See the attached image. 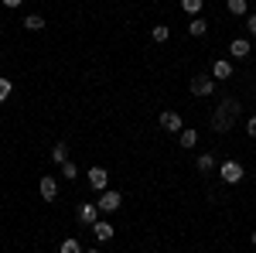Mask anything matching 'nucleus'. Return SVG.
<instances>
[{"label": "nucleus", "instance_id": "5701e85b", "mask_svg": "<svg viewBox=\"0 0 256 253\" xmlns=\"http://www.w3.org/2000/svg\"><path fill=\"white\" fill-rule=\"evenodd\" d=\"M246 134H250V137H256V117H250V120H246Z\"/></svg>", "mask_w": 256, "mask_h": 253}, {"label": "nucleus", "instance_id": "20e7f679", "mask_svg": "<svg viewBox=\"0 0 256 253\" xmlns=\"http://www.w3.org/2000/svg\"><path fill=\"white\" fill-rule=\"evenodd\" d=\"M79 222H82V226H96V222H99V205L82 202V205H79Z\"/></svg>", "mask_w": 256, "mask_h": 253}, {"label": "nucleus", "instance_id": "dca6fc26", "mask_svg": "<svg viewBox=\"0 0 256 253\" xmlns=\"http://www.w3.org/2000/svg\"><path fill=\"white\" fill-rule=\"evenodd\" d=\"M216 168V157L212 154H198V171H212Z\"/></svg>", "mask_w": 256, "mask_h": 253}, {"label": "nucleus", "instance_id": "1a4fd4ad", "mask_svg": "<svg viewBox=\"0 0 256 253\" xmlns=\"http://www.w3.org/2000/svg\"><path fill=\"white\" fill-rule=\"evenodd\" d=\"M212 79H216V82H226V79H232V65H229L226 59H218L216 65H212Z\"/></svg>", "mask_w": 256, "mask_h": 253}, {"label": "nucleus", "instance_id": "9b49d317", "mask_svg": "<svg viewBox=\"0 0 256 253\" xmlns=\"http://www.w3.org/2000/svg\"><path fill=\"white\" fill-rule=\"evenodd\" d=\"M229 52H232L236 59H246V55H250V41H246V38H236L232 45H229Z\"/></svg>", "mask_w": 256, "mask_h": 253}, {"label": "nucleus", "instance_id": "2eb2a0df", "mask_svg": "<svg viewBox=\"0 0 256 253\" xmlns=\"http://www.w3.org/2000/svg\"><path fill=\"white\" fill-rule=\"evenodd\" d=\"M62 253H86L79 246V239H72V236H68V239H62Z\"/></svg>", "mask_w": 256, "mask_h": 253}, {"label": "nucleus", "instance_id": "412c9836", "mask_svg": "<svg viewBox=\"0 0 256 253\" xmlns=\"http://www.w3.org/2000/svg\"><path fill=\"white\" fill-rule=\"evenodd\" d=\"M229 11L242 18V14H246V0H229Z\"/></svg>", "mask_w": 256, "mask_h": 253}, {"label": "nucleus", "instance_id": "9d476101", "mask_svg": "<svg viewBox=\"0 0 256 253\" xmlns=\"http://www.w3.org/2000/svg\"><path fill=\"white\" fill-rule=\"evenodd\" d=\"M92 233H96V239H99V243H106V239H113V226L99 219L96 226H92Z\"/></svg>", "mask_w": 256, "mask_h": 253}, {"label": "nucleus", "instance_id": "423d86ee", "mask_svg": "<svg viewBox=\"0 0 256 253\" xmlns=\"http://www.w3.org/2000/svg\"><path fill=\"white\" fill-rule=\"evenodd\" d=\"M38 192H41V198H44V202H55V195H58V181L44 175V178L38 181Z\"/></svg>", "mask_w": 256, "mask_h": 253}, {"label": "nucleus", "instance_id": "0eeeda50", "mask_svg": "<svg viewBox=\"0 0 256 253\" xmlns=\"http://www.w3.org/2000/svg\"><path fill=\"white\" fill-rule=\"evenodd\" d=\"M160 127H164V130H171V134H181V127H184V123H181V117H178V113L164 110V113H160Z\"/></svg>", "mask_w": 256, "mask_h": 253}, {"label": "nucleus", "instance_id": "aec40b11", "mask_svg": "<svg viewBox=\"0 0 256 253\" xmlns=\"http://www.w3.org/2000/svg\"><path fill=\"white\" fill-rule=\"evenodd\" d=\"M10 89H14V86H10V79H4V76H0V103L10 96Z\"/></svg>", "mask_w": 256, "mask_h": 253}, {"label": "nucleus", "instance_id": "6ab92c4d", "mask_svg": "<svg viewBox=\"0 0 256 253\" xmlns=\"http://www.w3.org/2000/svg\"><path fill=\"white\" fill-rule=\"evenodd\" d=\"M62 175L68 178V181H72V178L79 175V168H76V161H65V164H62Z\"/></svg>", "mask_w": 256, "mask_h": 253}, {"label": "nucleus", "instance_id": "a211bd4d", "mask_svg": "<svg viewBox=\"0 0 256 253\" xmlns=\"http://www.w3.org/2000/svg\"><path fill=\"white\" fill-rule=\"evenodd\" d=\"M195 140H198L195 130H181V147H195Z\"/></svg>", "mask_w": 256, "mask_h": 253}, {"label": "nucleus", "instance_id": "a878e982", "mask_svg": "<svg viewBox=\"0 0 256 253\" xmlns=\"http://www.w3.org/2000/svg\"><path fill=\"white\" fill-rule=\"evenodd\" d=\"M250 239H253V246H256V233H253V236H250Z\"/></svg>", "mask_w": 256, "mask_h": 253}, {"label": "nucleus", "instance_id": "39448f33", "mask_svg": "<svg viewBox=\"0 0 256 253\" xmlns=\"http://www.w3.org/2000/svg\"><path fill=\"white\" fill-rule=\"evenodd\" d=\"M99 212H116L120 209V192H110V188H106V192L99 195Z\"/></svg>", "mask_w": 256, "mask_h": 253}, {"label": "nucleus", "instance_id": "7ed1b4c3", "mask_svg": "<svg viewBox=\"0 0 256 253\" xmlns=\"http://www.w3.org/2000/svg\"><path fill=\"white\" fill-rule=\"evenodd\" d=\"M212 89H216V79L212 76H195L192 79V93H195V96H212Z\"/></svg>", "mask_w": 256, "mask_h": 253}, {"label": "nucleus", "instance_id": "f03ea898", "mask_svg": "<svg viewBox=\"0 0 256 253\" xmlns=\"http://www.w3.org/2000/svg\"><path fill=\"white\" fill-rule=\"evenodd\" d=\"M218 175H222V181H229V185H239L246 171H242L239 161H222V164H218Z\"/></svg>", "mask_w": 256, "mask_h": 253}, {"label": "nucleus", "instance_id": "b1692460", "mask_svg": "<svg viewBox=\"0 0 256 253\" xmlns=\"http://www.w3.org/2000/svg\"><path fill=\"white\" fill-rule=\"evenodd\" d=\"M246 31H250V35L256 38V14H253V18H246Z\"/></svg>", "mask_w": 256, "mask_h": 253}, {"label": "nucleus", "instance_id": "f8f14e48", "mask_svg": "<svg viewBox=\"0 0 256 253\" xmlns=\"http://www.w3.org/2000/svg\"><path fill=\"white\" fill-rule=\"evenodd\" d=\"M188 31H192L195 38H202V35L208 31V24H205V18H192V24H188Z\"/></svg>", "mask_w": 256, "mask_h": 253}, {"label": "nucleus", "instance_id": "bb28decb", "mask_svg": "<svg viewBox=\"0 0 256 253\" xmlns=\"http://www.w3.org/2000/svg\"><path fill=\"white\" fill-rule=\"evenodd\" d=\"M86 253H99V250H86Z\"/></svg>", "mask_w": 256, "mask_h": 253}, {"label": "nucleus", "instance_id": "f3484780", "mask_svg": "<svg viewBox=\"0 0 256 253\" xmlns=\"http://www.w3.org/2000/svg\"><path fill=\"white\" fill-rule=\"evenodd\" d=\"M181 11L184 14H202V0H181Z\"/></svg>", "mask_w": 256, "mask_h": 253}, {"label": "nucleus", "instance_id": "ddd939ff", "mask_svg": "<svg viewBox=\"0 0 256 253\" xmlns=\"http://www.w3.org/2000/svg\"><path fill=\"white\" fill-rule=\"evenodd\" d=\"M24 28H28V31H41V28H44V18H41V14H28V18H24Z\"/></svg>", "mask_w": 256, "mask_h": 253}, {"label": "nucleus", "instance_id": "6e6552de", "mask_svg": "<svg viewBox=\"0 0 256 253\" xmlns=\"http://www.w3.org/2000/svg\"><path fill=\"white\" fill-rule=\"evenodd\" d=\"M106 181H110L106 168H89V185H92L96 192H106Z\"/></svg>", "mask_w": 256, "mask_h": 253}, {"label": "nucleus", "instance_id": "4be33fe9", "mask_svg": "<svg viewBox=\"0 0 256 253\" xmlns=\"http://www.w3.org/2000/svg\"><path fill=\"white\" fill-rule=\"evenodd\" d=\"M150 38H154V41H168V28H164V24H158V28L150 31Z\"/></svg>", "mask_w": 256, "mask_h": 253}, {"label": "nucleus", "instance_id": "393cba45", "mask_svg": "<svg viewBox=\"0 0 256 253\" xmlns=\"http://www.w3.org/2000/svg\"><path fill=\"white\" fill-rule=\"evenodd\" d=\"M24 0H4V7H20Z\"/></svg>", "mask_w": 256, "mask_h": 253}, {"label": "nucleus", "instance_id": "f257e3e1", "mask_svg": "<svg viewBox=\"0 0 256 253\" xmlns=\"http://www.w3.org/2000/svg\"><path fill=\"white\" fill-rule=\"evenodd\" d=\"M236 117H239V103H236V99H222V103H218V110L212 113V130L226 134V130L236 123Z\"/></svg>", "mask_w": 256, "mask_h": 253}, {"label": "nucleus", "instance_id": "4468645a", "mask_svg": "<svg viewBox=\"0 0 256 253\" xmlns=\"http://www.w3.org/2000/svg\"><path fill=\"white\" fill-rule=\"evenodd\" d=\"M52 161H55V164H65V161H68V147H65V144H55V151H52Z\"/></svg>", "mask_w": 256, "mask_h": 253}]
</instances>
